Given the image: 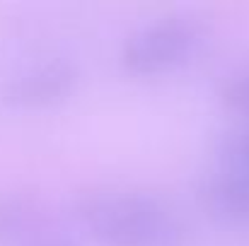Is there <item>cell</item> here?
<instances>
[{
  "mask_svg": "<svg viewBox=\"0 0 249 246\" xmlns=\"http://www.w3.org/2000/svg\"><path fill=\"white\" fill-rule=\"evenodd\" d=\"M78 220L102 246H181L184 225L158 198L133 191H92L75 203Z\"/></svg>",
  "mask_w": 249,
  "mask_h": 246,
  "instance_id": "cell-1",
  "label": "cell"
},
{
  "mask_svg": "<svg viewBox=\"0 0 249 246\" xmlns=\"http://www.w3.org/2000/svg\"><path fill=\"white\" fill-rule=\"evenodd\" d=\"M203 41V24L172 15L133 32L121 49V66L133 75H160L186 63Z\"/></svg>",
  "mask_w": 249,
  "mask_h": 246,
  "instance_id": "cell-2",
  "label": "cell"
},
{
  "mask_svg": "<svg viewBox=\"0 0 249 246\" xmlns=\"http://www.w3.org/2000/svg\"><path fill=\"white\" fill-rule=\"evenodd\" d=\"M78 82V70L68 61L34 66L7 82L5 99L17 106H49L66 99Z\"/></svg>",
  "mask_w": 249,
  "mask_h": 246,
  "instance_id": "cell-3",
  "label": "cell"
},
{
  "mask_svg": "<svg viewBox=\"0 0 249 246\" xmlns=\"http://www.w3.org/2000/svg\"><path fill=\"white\" fill-rule=\"evenodd\" d=\"M198 200L215 222L249 227V174L223 169L208 176L198 188Z\"/></svg>",
  "mask_w": 249,
  "mask_h": 246,
  "instance_id": "cell-4",
  "label": "cell"
},
{
  "mask_svg": "<svg viewBox=\"0 0 249 246\" xmlns=\"http://www.w3.org/2000/svg\"><path fill=\"white\" fill-rule=\"evenodd\" d=\"M220 160L223 169H232L240 174H249V123L228 133L220 143Z\"/></svg>",
  "mask_w": 249,
  "mask_h": 246,
  "instance_id": "cell-5",
  "label": "cell"
},
{
  "mask_svg": "<svg viewBox=\"0 0 249 246\" xmlns=\"http://www.w3.org/2000/svg\"><path fill=\"white\" fill-rule=\"evenodd\" d=\"M218 97L228 111L249 118V70H240L225 78L218 89Z\"/></svg>",
  "mask_w": 249,
  "mask_h": 246,
  "instance_id": "cell-6",
  "label": "cell"
},
{
  "mask_svg": "<svg viewBox=\"0 0 249 246\" xmlns=\"http://www.w3.org/2000/svg\"><path fill=\"white\" fill-rule=\"evenodd\" d=\"M29 246H78V244H75L73 239L63 237V234H41V237H36Z\"/></svg>",
  "mask_w": 249,
  "mask_h": 246,
  "instance_id": "cell-7",
  "label": "cell"
}]
</instances>
